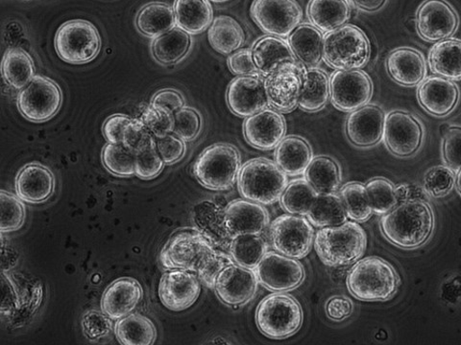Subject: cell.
<instances>
[{
  "instance_id": "6",
  "label": "cell",
  "mask_w": 461,
  "mask_h": 345,
  "mask_svg": "<svg viewBox=\"0 0 461 345\" xmlns=\"http://www.w3.org/2000/svg\"><path fill=\"white\" fill-rule=\"evenodd\" d=\"M255 320L263 335L273 340H284L298 332L304 322V313L294 296L276 293L259 302Z\"/></svg>"
},
{
  "instance_id": "4",
  "label": "cell",
  "mask_w": 461,
  "mask_h": 345,
  "mask_svg": "<svg viewBox=\"0 0 461 345\" xmlns=\"http://www.w3.org/2000/svg\"><path fill=\"white\" fill-rule=\"evenodd\" d=\"M237 181L244 199L265 206L276 204L288 184L285 172L266 157H256L244 164Z\"/></svg>"
},
{
  "instance_id": "49",
  "label": "cell",
  "mask_w": 461,
  "mask_h": 345,
  "mask_svg": "<svg viewBox=\"0 0 461 345\" xmlns=\"http://www.w3.org/2000/svg\"><path fill=\"white\" fill-rule=\"evenodd\" d=\"M140 120L156 138H162L175 131V113L162 108H147Z\"/></svg>"
},
{
  "instance_id": "46",
  "label": "cell",
  "mask_w": 461,
  "mask_h": 345,
  "mask_svg": "<svg viewBox=\"0 0 461 345\" xmlns=\"http://www.w3.org/2000/svg\"><path fill=\"white\" fill-rule=\"evenodd\" d=\"M366 187L373 213L384 215L398 205L396 187L392 181L376 178L369 181Z\"/></svg>"
},
{
  "instance_id": "19",
  "label": "cell",
  "mask_w": 461,
  "mask_h": 345,
  "mask_svg": "<svg viewBox=\"0 0 461 345\" xmlns=\"http://www.w3.org/2000/svg\"><path fill=\"white\" fill-rule=\"evenodd\" d=\"M226 99L229 109L238 117H251L268 106L265 79L258 75L235 78L228 86Z\"/></svg>"
},
{
  "instance_id": "34",
  "label": "cell",
  "mask_w": 461,
  "mask_h": 345,
  "mask_svg": "<svg viewBox=\"0 0 461 345\" xmlns=\"http://www.w3.org/2000/svg\"><path fill=\"white\" fill-rule=\"evenodd\" d=\"M176 25L190 35L207 31L213 21L212 7L209 0H176Z\"/></svg>"
},
{
  "instance_id": "41",
  "label": "cell",
  "mask_w": 461,
  "mask_h": 345,
  "mask_svg": "<svg viewBox=\"0 0 461 345\" xmlns=\"http://www.w3.org/2000/svg\"><path fill=\"white\" fill-rule=\"evenodd\" d=\"M307 216L316 227L339 226L348 219L342 200L336 193L319 194Z\"/></svg>"
},
{
  "instance_id": "54",
  "label": "cell",
  "mask_w": 461,
  "mask_h": 345,
  "mask_svg": "<svg viewBox=\"0 0 461 345\" xmlns=\"http://www.w3.org/2000/svg\"><path fill=\"white\" fill-rule=\"evenodd\" d=\"M232 263L235 262L229 253L216 249L197 270V277L210 289H214L215 280L218 279L220 272L226 266Z\"/></svg>"
},
{
  "instance_id": "50",
  "label": "cell",
  "mask_w": 461,
  "mask_h": 345,
  "mask_svg": "<svg viewBox=\"0 0 461 345\" xmlns=\"http://www.w3.org/2000/svg\"><path fill=\"white\" fill-rule=\"evenodd\" d=\"M201 114L194 108L183 107L175 112V133L185 142L195 140L201 133Z\"/></svg>"
},
{
  "instance_id": "20",
  "label": "cell",
  "mask_w": 461,
  "mask_h": 345,
  "mask_svg": "<svg viewBox=\"0 0 461 345\" xmlns=\"http://www.w3.org/2000/svg\"><path fill=\"white\" fill-rule=\"evenodd\" d=\"M286 132L285 120L276 110L265 109L243 123V136L250 146L262 151L276 149Z\"/></svg>"
},
{
  "instance_id": "27",
  "label": "cell",
  "mask_w": 461,
  "mask_h": 345,
  "mask_svg": "<svg viewBox=\"0 0 461 345\" xmlns=\"http://www.w3.org/2000/svg\"><path fill=\"white\" fill-rule=\"evenodd\" d=\"M385 66L394 82L409 88L420 84L427 76L423 54L411 48H400L389 53Z\"/></svg>"
},
{
  "instance_id": "9",
  "label": "cell",
  "mask_w": 461,
  "mask_h": 345,
  "mask_svg": "<svg viewBox=\"0 0 461 345\" xmlns=\"http://www.w3.org/2000/svg\"><path fill=\"white\" fill-rule=\"evenodd\" d=\"M54 47L60 59L70 65L88 64L101 49V38L96 27L88 21L72 20L58 29Z\"/></svg>"
},
{
  "instance_id": "48",
  "label": "cell",
  "mask_w": 461,
  "mask_h": 345,
  "mask_svg": "<svg viewBox=\"0 0 461 345\" xmlns=\"http://www.w3.org/2000/svg\"><path fill=\"white\" fill-rule=\"evenodd\" d=\"M2 233L19 230L24 224L25 206L23 199L16 195L2 191Z\"/></svg>"
},
{
  "instance_id": "53",
  "label": "cell",
  "mask_w": 461,
  "mask_h": 345,
  "mask_svg": "<svg viewBox=\"0 0 461 345\" xmlns=\"http://www.w3.org/2000/svg\"><path fill=\"white\" fill-rule=\"evenodd\" d=\"M156 143L152 133L140 119H132L128 124L123 134V146L134 153L149 148Z\"/></svg>"
},
{
  "instance_id": "24",
  "label": "cell",
  "mask_w": 461,
  "mask_h": 345,
  "mask_svg": "<svg viewBox=\"0 0 461 345\" xmlns=\"http://www.w3.org/2000/svg\"><path fill=\"white\" fill-rule=\"evenodd\" d=\"M303 66L279 69L265 79L268 105L281 112H292L299 107L300 74Z\"/></svg>"
},
{
  "instance_id": "21",
  "label": "cell",
  "mask_w": 461,
  "mask_h": 345,
  "mask_svg": "<svg viewBox=\"0 0 461 345\" xmlns=\"http://www.w3.org/2000/svg\"><path fill=\"white\" fill-rule=\"evenodd\" d=\"M269 223V214L261 205L249 199H236L224 209V225L232 238L261 235Z\"/></svg>"
},
{
  "instance_id": "29",
  "label": "cell",
  "mask_w": 461,
  "mask_h": 345,
  "mask_svg": "<svg viewBox=\"0 0 461 345\" xmlns=\"http://www.w3.org/2000/svg\"><path fill=\"white\" fill-rule=\"evenodd\" d=\"M300 78L299 108L310 112L324 109L330 98V79L325 72L316 66H303Z\"/></svg>"
},
{
  "instance_id": "15",
  "label": "cell",
  "mask_w": 461,
  "mask_h": 345,
  "mask_svg": "<svg viewBox=\"0 0 461 345\" xmlns=\"http://www.w3.org/2000/svg\"><path fill=\"white\" fill-rule=\"evenodd\" d=\"M423 128L412 114L393 111L385 115L384 136L389 152L400 157H409L421 148Z\"/></svg>"
},
{
  "instance_id": "47",
  "label": "cell",
  "mask_w": 461,
  "mask_h": 345,
  "mask_svg": "<svg viewBox=\"0 0 461 345\" xmlns=\"http://www.w3.org/2000/svg\"><path fill=\"white\" fill-rule=\"evenodd\" d=\"M456 180V172L449 166L431 167L423 179L424 190L432 198H443L452 192Z\"/></svg>"
},
{
  "instance_id": "45",
  "label": "cell",
  "mask_w": 461,
  "mask_h": 345,
  "mask_svg": "<svg viewBox=\"0 0 461 345\" xmlns=\"http://www.w3.org/2000/svg\"><path fill=\"white\" fill-rule=\"evenodd\" d=\"M136 153L126 148L123 144H106L103 151V163L113 175L131 177L135 172Z\"/></svg>"
},
{
  "instance_id": "26",
  "label": "cell",
  "mask_w": 461,
  "mask_h": 345,
  "mask_svg": "<svg viewBox=\"0 0 461 345\" xmlns=\"http://www.w3.org/2000/svg\"><path fill=\"white\" fill-rule=\"evenodd\" d=\"M142 298L139 281L124 278L111 283L101 298V311L113 321H119L131 314Z\"/></svg>"
},
{
  "instance_id": "39",
  "label": "cell",
  "mask_w": 461,
  "mask_h": 345,
  "mask_svg": "<svg viewBox=\"0 0 461 345\" xmlns=\"http://www.w3.org/2000/svg\"><path fill=\"white\" fill-rule=\"evenodd\" d=\"M114 334L124 345H150L157 339V330L147 316L130 314L115 323Z\"/></svg>"
},
{
  "instance_id": "30",
  "label": "cell",
  "mask_w": 461,
  "mask_h": 345,
  "mask_svg": "<svg viewBox=\"0 0 461 345\" xmlns=\"http://www.w3.org/2000/svg\"><path fill=\"white\" fill-rule=\"evenodd\" d=\"M312 160L310 143L301 137H284L276 147V163L287 176L304 174Z\"/></svg>"
},
{
  "instance_id": "28",
  "label": "cell",
  "mask_w": 461,
  "mask_h": 345,
  "mask_svg": "<svg viewBox=\"0 0 461 345\" xmlns=\"http://www.w3.org/2000/svg\"><path fill=\"white\" fill-rule=\"evenodd\" d=\"M52 172L39 164L25 165L16 178L17 196L29 204L45 203L54 193Z\"/></svg>"
},
{
  "instance_id": "59",
  "label": "cell",
  "mask_w": 461,
  "mask_h": 345,
  "mask_svg": "<svg viewBox=\"0 0 461 345\" xmlns=\"http://www.w3.org/2000/svg\"><path fill=\"white\" fill-rule=\"evenodd\" d=\"M325 310L330 320L342 322L351 316L354 305L348 296H336L327 301Z\"/></svg>"
},
{
  "instance_id": "56",
  "label": "cell",
  "mask_w": 461,
  "mask_h": 345,
  "mask_svg": "<svg viewBox=\"0 0 461 345\" xmlns=\"http://www.w3.org/2000/svg\"><path fill=\"white\" fill-rule=\"evenodd\" d=\"M157 149L165 164L179 163L185 155V143L176 135H167L156 140Z\"/></svg>"
},
{
  "instance_id": "35",
  "label": "cell",
  "mask_w": 461,
  "mask_h": 345,
  "mask_svg": "<svg viewBox=\"0 0 461 345\" xmlns=\"http://www.w3.org/2000/svg\"><path fill=\"white\" fill-rule=\"evenodd\" d=\"M192 47L191 35L178 26L153 39L151 52L154 59L163 66L178 64L189 53Z\"/></svg>"
},
{
  "instance_id": "42",
  "label": "cell",
  "mask_w": 461,
  "mask_h": 345,
  "mask_svg": "<svg viewBox=\"0 0 461 345\" xmlns=\"http://www.w3.org/2000/svg\"><path fill=\"white\" fill-rule=\"evenodd\" d=\"M267 250L268 244L261 235H240L230 241L229 254L236 264L254 270Z\"/></svg>"
},
{
  "instance_id": "14",
  "label": "cell",
  "mask_w": 461,
  "mask_h": 345,
  "mask_svg": "<svg viewBox=\"0 0 461 345\" xmlns=\"http://www.w3.org/2000/svg\"><path fill=\"white\" fill-rule=\"evenodd\" d=\"M330 101L338 110L351 112L369 103L373 83L360 69L337 70L330 78Z\"/></svg>"
},
{
  "instance_id": "37",
  "label": "cell",
  "mask_w": 461,
  "mask_h": 345,
  "mask_svg": "<svg viewBox=\"0 0 461 345\" xmlns=\"http://www.w3.org/2000/svg\"><path fill=\"white\" fill-rule=\"evenodd\" d=\"M208 40L216 52L230 55L243 46L245 35L242 27L235 19L220 16L209 27Z\"/></svg>"
},
{
  "instance_id": "43",
  "label": "cell",
  "mask_w": 461,
  "mask_h": 345,
  "mask_svg": "<svg viewBox=\"0 0 461 345\" xmlns=\"http://www.w3.org/2000/svg\"><path fill=\"white\" fill-rule=\"evenodd\" d=\"M319 196L306 179L288 182L280 199L281 206L288 214L307 216Z\"/></svg>"
},
{
  "instance_id": "58",
  "label": "cell",
  "mask_w": 461,
  "mask_h": 345,
  "mask_svg": "<svg viewBox=\"0 0 461 345\" xmlns=\"http://www.w3.org/2000/svg\"><path fill=\"white\" fill-rule=\"evenodd\" d=\"M132 119H130L125 114H113L112 117L104 122L103 131L104 135L108 141L112 144H122L123 134L126 127Z\"/></svg>"
},
{
  "instance_id": "63",
  "label": "cell",
  "mask_w": 461,
  "mask_h": 345,
  "mask_svg": "<svg viewBox=\"0 0 461 345\" xmlns=\"http://www.w3.org/2000/svg\"><path fill=\"white\" fill-rule=\"evenodd\" d=\"M456 184L457 187V190H458L459 194L461 195V168L456 172Z\"/></svg>"
},
{
  "instance_id": "13",
  "label": "cell",
  "mask_w": 461,
  "mask_h": 345,
  "mask_svg": "<svg viewBox=\"0 0 461 345\" xmlns=\"http://www.w3.org/2000/svg\"><path fill=\"white\" fill-rule=\"evenodd\" d=\"M250 13L265 33L281 38L290 36L303 19L296 0H254Z\"/></svg>"
},
{
  "instance_id": "8",
  "label": "cell",
  "mask_w": 461,
  "mask_h": 345,
  "mask_svg": "<svg viewBox=\"0 0 461 345\" xmlns=\"http://www.w3.org/2000/svg\"><path fill=\"white\" fill-rule=\"evenodd\" d=\"M215 250L210 239L199 229L183 228L167 240L161 252V263L167 270L197 272Z\"/></svg>"
},
{
  "instance_id": "23",
  "label": "cell",
  "mask_w": 461,
  "mask_h": 345,
  "mask_svg": "<svg viewBox=\"0 0 461 345\" xmlns=\"http://www.w3.org/2000/svg\"><path fill=\"white\" fill-rule=\"evenodd\" d=\"M459 98L457 84L440 76L426 78L417 91L418 102L436 118H445L453 112L459 103Z\"/></svg>"
},
{
  "instance_id": "16",
  "label": "cell",
  "mask_w": 461,
  "mask_h": 345,
  "mask_svg": "<svg viewBox=\"0 0 461 345\" xmlns=\"http://www.w3.org/2000/svg\"><path fill=\"white\" fill-rule=\"evenodd\" d=\"M458 26V14L446 0H425L417 10V33L426 41L438 42L450 39L457 31Z\"/></svg>"
},
{
  "instance_id": "61",
  "label": "cell",
  "mask_w": 461,
  "mask_h": 345,
  "mask_svg": "<svg viewBox=\"0 0 461 345\" xmlns=\"http://www.w3.org/2000/svg\"><path fill=\"white\" fill-rule=\"evenodd\" d=\"M3 284H5L7 287V292L3 288V290L7 293V298L3 299V304H5V302L6 300H8V304L5 308H7L8 311H11L14 307H19L20 306L18 304L19 298L17 297V293L14 292V287L13 285L14 283L12 282L10 278H8L5 275V273L3 275Z\"/></svg>"
},
{
  "instance_id": "44",
  "label": "cell",
  "mask_w": 461,
  "mask_h": 345,
  "mask_svg": "<svg viewBox=\"0 0 461 345\" xmlns=\"http://www.w3.org/2000/svg\"><path fill=\"white\" fill-rule=\"evenodd\" d=\"M339 195L348 218L357 223H365L370 219L373 209L365 184L357 181L346 183Z\"/></svg>"
},
{
  "instance_id": "36",
  "label": "cell",
  "mask_w": 461,
  "mask_h": 345,
  "mask_svg": "<svg viewBox=\"0 0 461 345\" xmlns=\"http://www.w3.org/2000/svg\"><path fill=\"white\" fill-rule=\"evenodd\" d=\"M176 12L164 3L144 5L137 14L136 27L144 36L155 39L176 27Z\"/></svg>"
},
{
  "instance_id": "40",
  "label": "cell",
  "mask_w": 461,
  "mask_h": 345,
  "mask_svg": "<svg viewBox=\"0 0 461 345\" xmlns=\"http://www.w3.org/2000/svg\"><path fill=\"white\" fill-rule=\"evenodd\" d=\"M5 82L14 90H23L35 77V66L31 55L22 49L6 51L2 65Z\"/></svg>"
},
{
  "instance_id": "52",
  "label": "cell",
  "mask_w": 461,
  "mask_h": 345,
  "mask_svg": "<svg viewBox=\"0 0 461 345\" xmlns=\"http://www.w3.org/2000/svg\"><path fill=\"white\" fill-rule=\"evenodd\" d=\"M113 320L104 312L90 310L82 316L83 332L91 341L108 337L113 330Z\"/></svg>"
},
{
  "instance_id": "10",
  "label": "cell",
  "mask_w": 461,
  "mask_h": 345,
  "mask_svg": "<svg viewBox=\"0 0 461 345\" xmlns=\"http://www.w3.org/2000/svg\"><path fill=\"white\" fill-rule=\"evenodd\" d=\"M63 93L60 86L53 80L35 76L21 90L17 105L23 118L34 123L46 122L60 111Z\"/></svg>"
},
{
  "instance_id": "32",
  "label": "cell",
  "mask_w": 461,
  "mask_h": 345,
  "mask_svg": "<svg viewBox=\"0 0 461 345\" xmlns=\"http://www.w3.org/2000/svg\"><path fill=\"white\" fill-rule=\"evenodd\" d=\"M323 37L313 24L303 23L288 36V43L302 65L315 66L323 59Z\"/></svg>"
},
{
  "instance_id": "38",
  "label": "cell",
  "mask_w": 461,
  "mask_h": 345,
  "mask_svg": "<svg viewBox=\"0 0 461 345\" xmlns=\"http://www.w3.org/2000/svg\"><path fill=\"white\" fill-rule=\"evenodd\" d=\"M305 179L319 194L336 193L341 183V170L330 156L312 158L305 172Z\"/></svg>"
},
{
  "instance_id": "33",
  "label": "cell",
  "mask_w": 461,
  "mask_h": 345,
  "mask_svg": "<svg viewBox=\"0 0 461 345\" xmlns=\"http://www.w3.org/2000/svg\"><path fill=\"white\" fill-rule=\"evenodd\" d=\"M308 16L321 31L329 33L350 20L351 7L348 0H311Z\"/></svg>"
},
{
  "instance_id": "1",
  "label": "cell",
  "mask_w": 461,
  "mask_h": 345,
  "mask_svg": "<svg viewBox=\"0 0 461 345\" xmlns=\"http://www.w3.org/2000/svg\"><path fill=\"white\" fill-rule=\"evenodd\" d=\"M383 234L402 249H416L423 246L435 228V216L424 200L403 201L393 210L383 215Z\"/></svg>"
},
{
  "instance_id": "25",
  "label": "cell",
  "mask_w": 461,
  "mask_h": 345,
  "mask_svg": "<svg viewBox=\"0 0 461 345\" xmlns=\"http://www.w3.org/2000/svg\"><path fill=\"white\" fill-rule=\"evenodd\" d=\"M252 54L258 72L266 77L284 67L300 66L290 43L281 37L269 35L259 39Z\"/></svg>"
},
{
  "instance_id": "12",
  "label": "cell",
  "mask_w": 461,
  "mask_h": 345,
  "mask_svg": "<svg viewBox=\"0 0 461 345\" xmlns=\"http://www.w3.org/2000/svg\"><path fill=\"white\" fill-rule=\"evenodd\" d=\"M258 284L270 292L285 293L305 280L306 272L298 259L278 252H268L254 269Z\"/></svg>"
},
{
  "instance_id": "5",
  "label": "cell",
  "mask_w": 461,
  "mask_h": 345,
  "mask_svg": "<svg viewBox=\"0 0 461 345\" xmlns=\"http://www.w3.org/2000/svg\"><path fill=\"white\" fill-rule=\"evenodd\" d=\"M241 168V156L234 146L216 143L202 152L194 165V175L207 190L232 189Z\"/></svg>"
},
{
  "instance_id": "51",
  "label": "cell",
  "mask_w": 461,
  "mask_h": 345,
  "mask_svg": "<svg viewBox=\"0 0 461 345\" xmlns=\"http://www.w3.org/2000/svg\"><path fill=\"white\" fill-rule=\"evenodd\" d=\"M165 162L157 149V144H152L147 149L136 154V176L141 180H152L161 174Z\"/></svg>"
},
{
  "instance_id": "57",
  "label": "cell",
  "mask_w": 461,
  "mask_h": 345,
  "mask_svg": "<svg viewBox=\"0 0 461 345\" xmlns=\"http://www.w3.org/2000/svg\"><path fill=\"white\" fill-rule=\"evenodd\" d=\"M229 69L238 76L253 75L258 72L253 59L252 49H242L230 54L227 61Z\"/></svg>"
},
{
  "instance_id": "62",
  "label": "cell",
  "mask_w": 461,
  "mask_h": 345,
  "mask_svg": "<svg viewBox=\"0 0 461 345\" xmlns=\"http://www.w3.org/2000/svg\"><path fill=\"white\" fill-rule=\"evenodd\" d=\"M350 3L360 10L375 12L381 9L385 4L386 0H350Z\"/></svg>"
},
{
  "instance_id": "18",
  "label": "cell",
  "mask_w": 461,
  "mask_h": 345,
  "mask_svg": "<svg viewBox=\"0 0 461 345\" xmlns=\"http://www.w3.org/2000/svg\"><path fill=\"white\" fill-rule=\"evenodd\" d=\"M200 279L194 271L170 270L164 273L158 285V296L169 310L180 312L195 304L201 292Z\"/></svg>"
},
{
  "instance_id": "2",
  "label": "cell",
  "mask_w": 461,
  "mask_h": 345,
  "mask_svg": "<svg viewBox=\"0 0 461 345\" xmlns=\"http://www.w3.org/2000/svg\"><path fill=\"white\" fill-rule=\"evenodd\" d=\"M314 249L321 261L329 267L355 264L366 251L367 236L357 222L325 226L314 237Z\"/></svg>"
},
{
  "instance_id": "11",
  "label": "cell",
  "mask_w": 461,
  "mask_h": 345,
  "mask_svg": "<svg viewBox=\"0 0 461 345\" xmlns=\"http://www.w3.org/2000/svg\"><path fill=\"white\" fill-rule=\"evenodd\" d=\"M271 246L288 257L302 259L309 254L314 230L309 219L300 215H283L270 226Z\"/></svg>"
},
{
  "instance_id": "3",
  "label": "cell",
  "mask_w": 461,
  "mask_h": 345,
  "mask_svg": "<svg viewBox=\"0 0 461 345\" xmlns=\"http://www.w3.org/2000/svg\"><path fill=\"white\" fill-rule=\"evenodd\" d=\"M399 283L395 269L376 256L356 262L346 279L350 294L363 301L391 299L396 294Z\"/></svg>"
},
{
  "instance_id": "7",
  "label": "cell",
  "mask_w": 461,
  "mask_h": 345,
  "mask_svg": "<svg viewBox=\"0 0 461 345\" xmlns=\"http://www.w3.org/2000/svg\"><path fill=\"white\" fill-rule=\"evenodd\" d=\"M370 42L362 29L344 24L323 37V60L338 70L360 69L370 59Z\"/></svg>"
},
{
  "instance_id": "17",
  "label": "cell",
  "mask_w": 461,
  "mask_h": 345,
  "mask_svg": "<svg viewBox=\"0 0 461 345\" xmlns=\"http://www.w3.org/2000/svg\"><path fill=\"white\" fill-rule=\"evenodd\" d=\"M258 284L253 269L232 263L220 272L214 291L224 305L240 306L247 305L255 296Z\"/></svg>"
},
{
  "instance_id": "60",
  "label": "cell",
  "mask_w": 461,
  "mask_h": 345,
  "mask_svg": "<svg viewBox=\"0 0 461 345\" xmlns=\"http://www.w3.org/2000/svg\"><path fill=\"white\" fill-rule=\"evenodd\" d=\"M150 106L162 108L175 113L185 107V98L176 90L165 89L154 94Z\"/></svg>"
},
{
  "instance_id": "64",
  "label": "cell",
  "mask_w": 461,
  "mask_h": 345,
  "mask_svg": "<svg viewBox=\"0 0 461 345\" xmlns=\"http://www.w3.org/2000/svg\"><path fill=\"white\" fill-rule=\"evenodd\" d=\"M212 2L221 4V3H226V2H228V0H212Z\"/></svg>"
},
{
  "instance_id": "55",
  "label": "cell",
  "mask_w": 461,
  "mask_h": 345,
  "mask_svg": "<svg viewBox=\"0 0 461 345\" xmlns=\"http://www.w3.org/2000/svg\"><path fill=\"white\" fill-rule=\"evenodd\" d=\"M443 157L456 172L461 168V127H451L443 139Z\"/></svg>"
},
{
  "instance_id": "22",
  "label": "cell",
  "mask_w": 461,
  "mask_h": 345,
  "mask_svg": "<svg viewBox=\"0 0 461 345\" xmlns=\"http://www.w3.org/2000/svg\"><path fill=\"white\" fill-rule=\"evenodd\" d=\"M385 113L376 105H366L348 115L346 135L355 146L369 148L382 140Z\"/></svg>"
},
{
  "instance_id": "31",
  "label": "cell",
  "mask_w": 461,
  "mask_h": 345,
  "mask_svg": "<svg viewBox=\"0 0 461 345\" xmlns=\"http://www.w3.org/2000/svg\"><path fill=\"white\" fill-rule=\"evenodd\" d=\"M429 66L437 76L461 80V40L450 38L435 43L429 53Z\"/></svg>"
}]
</instances>
